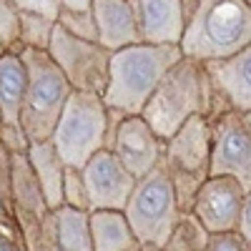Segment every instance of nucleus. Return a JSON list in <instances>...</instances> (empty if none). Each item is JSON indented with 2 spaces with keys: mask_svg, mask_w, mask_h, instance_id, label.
<instances>
[{
  "mask_svg": "<svg viewBox=\"0 0 251 251\" xmlns=\"http://www.w3.org/2000/svg\"><path fill=\"white\" fill-rule=\"evenodd\" d=\"M221 108L228 106L214 93L203 66L199 60L181 55L163 73L138 116L161 141H169L191 116L208 118Z\"/></svg>",
  "mask_w": 251,
  "mask_h": 251,
  "instance_id": "obj_1",
  "label": "nucleus"
},
{
  "mask_svg": "<svg viewBox=\"0 0 251 251\" xmlns=\"http://www.w3.org/2000/svg\"><path fill=\"white\" fill-rule=\"evenodd\" d=\"M249 46L251 3L244 0H199L178 40L181 55L199 63L228 58Z\"/></svg>",
  "mask_w": 251,
  "mask_h": 251,
  "instance_id": "obj_2",
  "label": "nucleus"
},
{
  "mask_svg": "<svg viewBox=\"0 0 251 251\" xmlns=\"http://www.w3.org/2000/svg\"><path fill=\"white\" fill-rule=\"evenodd\" d=\"M181 58L178 46H149L136 43L111 53L108 83L103 103L121 116H138L146 100L156 91L158 80Z\"/></svg>",
  "mask_w": 251,
  "mask_h": 251,
  "instance_id": "obj_3",
  "label": "nucleus"
},
{
  "mask_svg": "<svg viewBox=\"0 0 251 251\" xmlns=\"http://www.w3.org/2000/svg\"><path fill=\"white\" fill-rule=\"evenodd\" d=\"M121 118L126 116L108 111L100 96L73 91L50 136V143L58 151L63 166L83 169L98 151L108 149Z\"/></svg>",
  "mask_w": 251,
  "mask_h": 251,
  "instance_id": "obj_4",
  "label": "nucleus"
},
{
  "mask_svg": "<svg viewBox=\"0 0 251 251\" xmlns=\"http://www.w3.org/2000/svg\"><path fill=\"white\" fill-rule=\"evenodd\" d=\"M20 58H23L28 80L18 123L28 143L50 141L53 128L73 88L46 50H20Z\"/></svg>",
  "mask_w": 251,
  "mask_h": 251,
  "instance_id": "obj_5",
  "label": "nucleus"
},
{
  "mask_svg": "<svg viewBox=\"0 0 251 251\" xmlns=\"http://www.w3.org/2000/svg\"><path fill=\"white\" fill-rule=\"evenodd\" d=\"M178 214L181 211L174 196L171 178L161 163L136 181L128 201L123 206V216L128 221L136 241L156 249L166 241Z\"/></svg>",
  "mask_w": 251,
  "mask_h": 251,
  "instance_id": "obj_6",
  "label": "nucleus"
},
{
  "mask_svg": "<svg viewBox=\"0 0 251 251\" xmlns=\"http://www.w3.org/2000/svg\"><path fill=\"white\" fill-rule=\"evenodd\" d=\"M206 121L211 128L208 176H231L251 191V113L221 108Z\"/></svg>",
  "mask_w": 251,
  "mask_h": 251,
  "instance_id": "obj_7",
  "label": "nucleus"
},
{
  "mask_svg": "<svg viewBox=\"0 0 251 251\" xmlns=\"http://www.w3.org/2000/svg\"><path fill=\"white\" fill-rule=\"evenodd\" d=\"M46 53L58 66V71L66 75L68 86L73 91L103 96L106 83H108L111 50H106L96 40L73 38L66 30H60L55 23V30L50 35V46Z\"/></svg>",
  "mask_w": 251,
  "mask_h": 251,
  "instance_id": "obj_8",
  "label": "nucleus"
},
{
  "mask_svg": "<svg viewBox=\"0 0 251 251\" xmlns=\"http://www.w3.org/2000/svg\"><path fill=\"white\" fill-rule=\"evenodd\" d=\"M251 196L249 188H244L231 176H208L194 196L191 214L203 224L208 234H226L236 231L239 214Z\"/></svg>",
  "mask_w": 251,
  "mask_h": 251,
  "instance_id": "obj_9",
  "label": "nucleus"
},
{
  "mask_svg": "<svg viewBox=\"0 0 251 251\" xmlns=\"http://www.w3.org/2000/svg\"><path fill=\"white\" fill-rule=\"evenodd\" d=\"M83 186L88 194L91 211H123L136 178L118 163V158L103 149L80 169Z\"/></svg>",
  "mask_w": 251,
  "mask_h": 251,
  "instance_id": "obj_10",
  "label": "nucleus"
},
{
  "mask_svg": "<svg viewBox=\"0 0 251 251\" xmlns=\"http://www.w3.org/2000/svg\"><path fill=\"white\" fill-rule=\"evenodd\" d=\"M108 151L136 181L153 171L163 156V141L146 126L141 116H126L118 121L111 136Z\"/></svg>",
  "mask_w": 251,
  "mask_h": 251,
  "instance_id": "obj_11",
  "label": "nucleus"
},
{
  "mask_svg": "<svg viewBox=\"0 0 251 251\" xmlns=\"http://www.w3.org/2000/svg\"><path fill=\"white\" fill-rule=\"evenodd\" d=\"M214 93L228 108L251 113V46L219 60L201 63Z\"/></svg>",
  "mask_w": 251,
  "mask_h": 251,
  "instance_id": "obj_12",
  "label": "nucleus"
},
{
  "mask_svg": "<svg viewBox=\"0 0 251 251\" xmlns=\"http://www.w3.org/2000/svg\"><path fill=\"white\" fill-rule=\"evenodd\" d=\"M141 43L178 46L186 18L178 0H131Z\"/></svg>",
  "mask_w": 251,
  "mask_h": 251,
  "instance_id": "obj_13",
  "label": "nucleus"
},
{
  "mask_svg": "<svg viewBox=\"0 0 251 251\" xmlns=\"http://www.w3.org/2000/svg\"><path fill=\"white\" fill-rule=\"evenodd\" d=\"M91 13L96 20L98 43L106 50L113 53L141 43L131 0H91Z\"/></svg>",
  "mask_w": 251,
  "mask_h": 251,
  "instance_id": "obj_14",
  "label": "nucleus"
},
{
  "mask_svg": "<svg viewBox=\"0 0 251 251\" xmlns=\"http://www.w3.org/2000/svg\"><path fill=\"white\" fill-rule=\"evenodd\" d=\"M25 156L33 169V176L40 186V194H43L48 211H55L63 203V171H66L58 151L53 149L50 141H40V143L28 146Z\"/></svg>",
  "mask_w": 251,
  "mask_h": 251,
  "instance_id": "obj_15",
  "label": "nucleus"
},
{
  "mask_svg": "<svg viewBox=\"0 0 251 251\" xmlns=\"http://www.w3.org/2000/svg\"><path fill=\"white\" fill-rule=\"evenodd\" d=\"M25 66L20 53H5L0 58V126H20V103L25 93Z\"/></svg>",
  "mask_w": 251,
  "mask_h": 251,
  "instance_id": "obj_16",
  "label": "nucleus"
},
{
  "mask_svg": "<svg viewBox=\"0 0 251 251\" xmlns=\"http://www.w3.org/2000/svg\"><path fill=\"white\" fill-rule=\"evenodd\" d=\"M91 244L93 251H136L138 241L123 211H91Z\"/></svg>",
  "mask_w": 251,
  "mask_h": 251,
  "instance_id": "obj_17",
  "label": "nucleus"
},
{
  "mask_svg": "<svg viewBox=\"0 0 251 251\" xmlns=\"http://www.w3.org/2000/svg\"><path fill=\"white\" fill-rule=\"evenodd\" d=\"M88 211L58 206L53 211V228L60 251H93Z\"/></svg>",
  "mask_w": 251,
  "mask_h": 251,
  "instance_id": "obj_18",
  "label": "nucleus"
},
{
  "mask_svg": "<svg viewBox=\"0 0 251 251\" xmlns=\"http://www.w3.org/2000/svg\"><path fill=\"white\" fill-rule=\"evenodd\" d=\"M208 236L211 234L206 231L203 224L191 211H181L166 241L158 246V251H206Z\"/></svg>",
  "mask_w": 251,
  "mask_h": 251,
  "instance_id": "obj_19",
  "label": "nucleus"
},
{
  "mask_svg": "<svg viewBox=\"0 0 251 251\" xmlns=\"http://www.w3.org/2000/svg\"><path fill=\"white\" fill-rule=\"evenodd\" d=\"M53 30H55V18L43 15V13H30V10L18 13L20 50H48Z\"/></svg>",
  "mask_w": 251,
  "mask_h": 251,
  "instance_id": "obj_20",
  "label": "nucleus"
},
{
  "mask_svg": "<svg viewBox=\"0 0 251 251\" xmlns=\"http://www.w3.org/2000/svg\"><path fill=\"white\" fill-rule=\"evenodd\" d=\"M55 23H58L60 30H66L73 38L96 40L98 43V30H96V20H93L91 8L88 10H66V8H60L58 15H55Z\"/></svg>",
  "mask_w": 251,
  "mask_h": 251,
  "instance_id": "obj_21",
  "label": "nucleus"
},
{
  "mask_svg": "<svg viewBox=\"0 0 251 251\" xmlns=\"http://www.w3.org/2000/svg\"><path fill=\"white\" fill-rule=\"evenodd\" d=\"M60 206L78 208V211H88L91 214L88 194H86V186H83L80 169H71V166H66V171H63V203Z\"/></svg>",
  "mask_w": 251,
  "mask_h": 251,
  "instance_id": "obj_22",
  "label": "nucleus"
},
{
  "mask_svg": "<svg viewBox=\"0 0 251 251\" xmlns=\"http://www.w3.org/2000/svg\"><path fill=\"white\" fill-rule=\"evenodd\" d=\"M18 8L13 0H0V43L10 53H20L18 46Z\"/></svg>",
  "mask_w": 251,
  "mask_h": 251,
  "instance_id": "obj_23",
  "label": "nucleus"
},
{
  "mask_svg": "<svg viewBox=\"0 0 251 251\" xmlns=\"http://www.w3.org/2000/svg\"><path fill=\"white\" fill-rule=\"evenodd\" d=\"M206 251H251V244L246 239H241L236 231H226V234L208 236Z\"/></svg>",
  "mask_w": 251,
  "mask_h": 251,
  "instance_id": "obj_24",
  "label": "nucleus"
},
{
  "mask_svg": "<svg viewBox=\"0 0 251 251\" xmlns=\"http://www.w3.org/2000/svg\"><path fill=\"white\" fill-rule=\"evenodd\" d=\"M18 10H30V13H43L55 18L58 15V0H13Z\"/></svg>",
  "mask_w": 251,
  "mask_h": 251,
  "instance_id": "obj_25",
  "label": "nucleus"
},
{
  "mask_svg": "<svg viewBox=\"0 0 251 251\" xmlns=\"http://www.w3.org/2000/svg\"><path fill=\"white\" fill-rule=\"evenodd\" d=\"M236 234L251 244V196L246 199V203H244V208H241V214H239V221H236Z\"/></svg>",
  "mask_w": 251,
  "mask_h": 251,
  "instance_id": "obj_26",
  "label": "nucleus"
},
{
  "mask_svg": "<svg viewBox=\"0 0 251 251\" xmlns=\"http://www.w3.org/2000/svg\"><path fill=\"white\" fill-rule=\"evenodd\" d=\"M60 8H66V10H88L91 0H58V10Z\"/></svg>",
  "mask_w": 251,
  "mask_h": 251,
  "instance_id": "obj_27",
  "label": "nucleus"
},
{
  "mask_svg": "<svg viewBox=\"0 0 251 251\" xmlns=\"http://www.w3.org/2000/svg\"><path fill=\"white\" fill-rule=\"evenodd\" d=\"M178 3H181V10H183V18H188V15H191V13H194V8L199 5V0H178Z\"/></svg>",
  "mask_w": 251,
  "mask_h": 251,
  "instance_id": "obj_28",
  "label": "nucleus"
},
{
  "mask_svg": "<svg viewBox=\"0 0 251 251\" xmlns=\"http://www.w3.org/2000/svg\"><path fill=\"white\" fill-rule=\"evenodd\" d=\"M136 251H158V249H156V246H143V244H138Z\"/></svg>",
  "mask_w": 251,
  "mask_h": 251,
  "instance_id": "obj_29",
  "label": "nucleus"
},
{
  "mask_svg": "<svg viewBox=\"0 0 251 251\" xmlns=\"http://www.w3.org/2000/svg\"><path fill=\"white\" fill-rule=\"evenodd\" d=\"M5 53H10V50H5V46H3V43H0V58H3Z\"/></svg>",
  "mask_w": 251,
  "mask_h": 251,
  "instance_id": "obj_30",
  "label": "nucleus"
},
{
  "mask_svg": "<svg viewBox=\"0 0 251 251\" xmlns=\"http://www.w3.org/2000/svg\"><path fill=\"white\" fill-rule=\"evenodd\" d=\"M244 3H251V0H244Z\"/></svg>",
  "mask_w": 251,
  "mask_h": 251,
  "instance_id": "obj_31",
  "label": "nucleus"
}]
</instances>
